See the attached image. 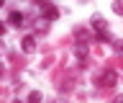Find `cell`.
<instances>
[{"mask_svg": "<svg viewBox=\"0 0 123 103\" xmlns=\"http://www.w3.org/2000/svg\"><path fill=\"white\" fill-rule=\"evenodd\" d=\"M33 36H26V39H23V49H26V52H33Z\"/></svg>", "mask_w": 123, "mask_h": 103, "instance_id": "cell-1", "label": "cell"}, {"mask_svg": "<svg viewBox=\"0 0 123 103\" xmlns=\"http://www.w3.org/2000/svg\"><path fill=\"white\" fill-rule=\"evenodd\" d=\"M10 23H13V26H21L23 23V13H10Z\"/></svg>", "mask_w": 123, "mask_h": 103, "instance_id": "cell-2", "label": "cell"}, {"mask_svg": "<svg viewBox=\"0 0 123 103\" xmlns=\"http://www.w3.org/2000/svg\"><path fill=\"white\" fill-rule=\"evenodd\" d=\"M0 5H3V0H0Z\"/></svg>", "mask_w": 123, "mask_h": 103, "instance_id": "cell-3", "label": "cell"}]
</instances>
